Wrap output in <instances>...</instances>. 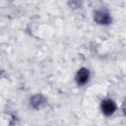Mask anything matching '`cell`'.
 Listing matches in <instances>:
<instances>
[{
    "instance_id": "6da1fadb",
    "label": "cell",
    "mask_w": 126,
    "mask_h": 126,
    "mask_svg": "<svg viewBox=\"0 0 126 126\" xmlns=\"http://www.w3.org/2000/svg\"><path fill=\"white\" fill-rule=\"evenodd\" d=\"M94 20L98 25H108L111 22V17L104 11H96L94 15Z\"/></svg>"
},
{
    "instance_id": "7a4b0ae2",
    "label": "cell",
    "mask_w": 126,
    "mask_h": 126,
    "mask_svg": "<svg viewBox=\"0 0 126 126\" xmlns=\"http://www.w3.org/2000/svg\"><path fill=\"white\" fill-rule=\"evenodd\" d=\"M115 109H116V105L112 99H104L101 102V111L103 112L104 115L106 116L112 115Z\"/></svg>"
},
{
    "instance_id": "3957f363",
    "label": "cell",
    "mask_w": 126,
    "mask_h": 126,
    "mask_svg": "<svg viewBox=\"0 0 126 126\" xmlns=\"http://www.w3.org/2000/svg\"><path fill=\"white\" fill-rule=\"evenodd\" d=\"M89 78H90V72L88 69L86 68H81L77 75H76V81H77V84L80 85V86H83L85 85L88 81H89Z\"/></svg>"
},
{
    "instance_id": "277c9868",
    "label": "cell",
    "mask_w": 126,
    "mask_h": 126,
    "mask_svg": "<svg viewBox=\"0 0 126 126\" xmlns=\"http://www.w3.org/2000/svg\"><path fill=\"white\" fill-rule=\"evenodd\" d=\"M43 103H44V97L39 94H34L31 98V105L33 108H39Z\"/></svg>"
},
{
    "instance_id": "5b68a950",
    "label": "cell",
    "mask_w": 126,
    "mask_h": 126,
    "mask_svg": "<svg viewBox=\"0 0 126 126\" xmlns=\"http://www.w3.org/2000/svg\"><path fill=\"white\" fill-rule=\"evenodd\" d=\"M70 5H71V7H73V8H79L80 5H81V1H80V0H71Z\"/></svg>"
},
{
    "instance_id": "8992f818",
    "label": "cell",
    "mask_w": 126,
    "mask_h": 126,
    "mask_svg": "<svg viewBox=\"0 0 126 126\" xmlns=\"http://www.w3.org/2000/svg\"><path fill=\"white\" fill-rule=\"evenodd\" d=\"M124 111H125V114H126V105H125V107H124Z\"/></svg>"
}]
</instances>
